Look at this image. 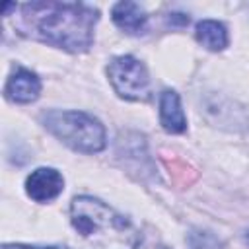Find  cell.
Instances as JSON below:
<instances>
[{
    "instance_id": "6",
    "label": "cell",
    "mask_w": 249,
    "mask_h": 249,
    "mask_svg": "<svg viewBox=\"0 0 249 249\" xmlns=\"http://www.w3.org/2000/svg\"><path fill=\"white\" fill-rule=\"evenodd\" d=\"M39 91H41L39 78L31 70H25V68H18L6 84V95L16 103L35 101L39 97Z\"/></svg>"
},
{
    "instance_id": "12",
    "label": "cell",
    "mask_w": 249,
    "mask_h": 249,
    "mask_svg": "<svg viewBox=\"0 0 249 249\" xmlns=\"http://www.w3.org/2000/svg\"><path fill=\"white\" fill-rule=\"evenodd\" d=\"M2 249H60V247H31V245H19V243H14V245H4Z\"/></svg>"
},
{
    "instance_id": "10",
    "label": "cell",
    "mask_w": 249,
    "mask_h": 249,
    "mask_svg": "<svg viewBox=\"0 0 249 249\" xmlns=\"http://www.w3.org/2000/svg\"><path fill=\"white\" fill-rule=\"evenodd\" d=\"M189 245L193 249H214L218 247V239L210 233V231H202V230H195L189 233Z\"/></svg>"
},
{
    "instance_id": "9",
    "label": "cell",
    "mask_w": 249,
    "mask_h": 249,
    "mask_svg": "<svg viewBox=\"0 0 249 249\" xmlns=\"http://www.w3.org/2000/svg\"><path fill=\"white\" fill-rule=\"evenodd\" d=\"M196 39L208 51H222L228 45L226 27L214 19H202L196 23Z\"/></svg>"
},
{
    "instance_id": "1",
    "label": "cell",
    "mask_w": 249,
    "mask_h": 249,
    "mask_svg": "<svg viewBox=\"0 0 249 249\" xmlns=\"http://www.w3.org/2000/svg\"><path fill=\"white\" fill-rule=\"evenodd\" d=\"M97 12L72 2H29L21 6V27L29 35L66 49L84 53L93 41Z\"/></svg>"
},
{
    "instance_id": "4",
    "label": "cell",
    "mask_w": 249,
    "mask_h": 249,
    "mask_svg": "<svg viewBox=\"0 0 249 249\" xmlns=\"http://www.w3.org/2000/svg\"><path fill=\"white\" fill-rule=\"evenodd\" d=\"M107 74L113 89L130 101H146L150 97V78L140 60L134 56H117L109 62Z\"/></svg>"
},
{
    "instance_id": "7",
    "label": "cell",
    "mask_w": 249,
    "mask_h": 249,
    "mask_svg": "<svg viewBox=\"0 0 249 249\" xmlns=\"http://www.w3.org/2000/svg\"><path fill=\"white\" fill-rule=\"evenodd\" d=\"M111 16H113L115 25L121 27L128 35L144 33L146 23H148L146 12L136 2H119V4H115L113 10H111Z\"/></svg>"
},
{
    "instance_id": "2",
    "label": "cell",
    "mask_w": 249,
    "mask_h": 249,
    "mask_svg": "<svg viewBox=\"0 0 249 249\" xmlns=\"http://www.w3.org/2000/svg\"><path fill=\"white\" fill-rule=\"evenodd\" d=\"M76 249H136L140 233L134 224L93 196H76L70 204Z\"/></svg>"
},
{
    "instance_id": "13",
    "label": "cell",
    "mask_w": 249,
    "mask_h": 249,
    "mask_svg": "<svg viewBox=\"0 0 249 249\" xmlns=\"http://www.w3.org/2000/svg\"><path fill=\"white\" fill-rule=\"evenodd\" d=\"M245 239H247V243H249V231H247V235H245Z\"/></svg>"
},
{
    "instance_id": "11",
    "label": "cell",
    "mask_w": 249,
    "mask_h": 249,
    "mask_svg": "<svg viewBox=\"0 0 249 249\" xmlns=\"http://www.w3.org/2000/svg\"><path fill=\"white\" fill-rule=\"evenodd\" d=\"M167 21L171 25H187L189 23V16H185V14H169Z\"/></svg>"
},
{
    "instance_id": "3",
    "label": "cell",
    "mask_w": 249,
    "mask_h": 249,
    "mask_svg": "<svg viewBox=\"0 0 249 249\" xmlns=\"http://www.w3.org/2000/svg\"><path fill=\"white\" fill-rule=\"evenodd\" d=\"M43 123L49 132L76 152L95 154L105 148V128L88 113L53 109L43 115Z\"/></svg>"
},
{
    "instance_id": "8",
    "label": "cell",
    "mask_w": 249,
    "mask_h": 249,
    "mask_svg": "<svg viewBox=\"0 0 249 249\" xmlns=\"http://www.w3.org/2000/svg\"><path fill=\"white\" fill-rule=\"evenodd\" d=\"M160 123L167 132H183L187 128V119L181 109L179 95L171 89H165L160 97Z\"/></svg>"
},
{
    "instance_id": "5",
    "label": "cell",
    "mask_w": 249,
    "mask_h": 249,
    "mask_svg": "<svg viewBox=\"0 0 249 249\" xmlns=\"http://www.w3.org/2000/svg\"><path fill=\"white\" fill-rule=\"evenodd\" d=\"M62 187H64V179L53 167H39L25 179V191L37 202H47L56 198L62 193Z\"/></svg>"
}]
</instances>
